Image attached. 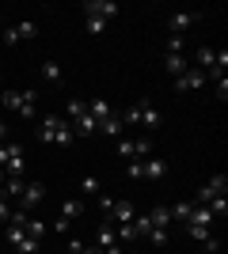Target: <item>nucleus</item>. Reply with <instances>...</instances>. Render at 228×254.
Segmentation results:
<instances>
[{
	"instance_id": "obj_1",
	"label": "nucleus",
	"mask_w": 228,
	"mask_h": 254,
	"mask_svg": "<svg viewBox=\"0 0 228 254\" xmlns=\"http://www.w3.org/2000/svg\"><path fill=\"white\" fill-rule=\"evenodd\" d=\"M194 68L206 72V80H225V68H228V50H213V46H198L194 53Z\"/></svg>"
},
{
	"instance_id": "obj_2",
	"label": "nucleus",
	"mask_w": 228,
	"mask_h": 254,
	"mask_svg": "<svg viewBox=\"0 0 228 254\" xmlns=\"http://www.w3.org/2000/svg\"><path fill=\"white\" fill-rule=\"evenodd\" d=\"M73 126H69L65 118H42V122H38V140H46V144H61V148H69V144H73Z\"/></svg>"
},
{
	"instance_id": "obj_3",
	"label": "nucleus",
	"mask_w": 228,
	"mask_h": 254,
	"mask_svg": "<svg viewBox=\"0 0 228 254\" xmlns=\"http://www.w3.org/2000/svg\"><path fill=\"white\" fill-rule=\"evenodd\" d=\"M122 126H145V129H156L160 126V110L152 106V99H141V103H133L130 110H122Z\"/></svg>"
},
{
	"instance_id": "obj_4",
	"label": "nucleus",
	"mask_w": 228,
	"mask_h": 254,
	"mask_svg": "<svg viewBox=\"0 0 228 254\" xmlns=\"http://www.w3.org/2000/svg\"><path fill=\"white\" fill-rule=\"evenodd\" d=\"M69 126H73L76 137H91V133H99V122L91 114H87V103L84 99H69Z\"/></svg>"
},
{
	"instance_id": "obj_5",
	"label": "nucleus",
	"mask_w": 228,
	"mask_h": 254,
	"mask_svg": "<svg viewBox=\"0 0 228 254\" xmlns=\"http://www.w3.org/2000/svg\"><path fill=\"white\" fill-rule=\"evenodd\" d=\"M34 103H38L34 91H15V87H8V91L0 95V106H4V110H15L19 118H34Z\"/></svg>"
},
{
	"instance_id": "obj_6",
	"label": "nucleus",
	"mask_w": 228,
	"mask_h": 254,
	"mask_svg": "<svg viewBox=\"0 0 228 254\" xmlns=\"http://www.w3.org/2000/svg\"><path fill=\"white\" fill-rule=\"evenodd\" d=\"M23 167H27V159H23V144L4 140V144H0V171H4V175H23Z\"/></svg>"
},
{
	"instance_id": "obj_7",
	"label": "nucleus",
	"mask_w": 228,
	"mask_h": 254,
	"mask_svg": "<svg viewBox=\"0 0 228 254\" xmlns=\"http://www.w3.org/2000/svg\"><path fill=\"white\" fill-rule=\"evenodd\" d=\"M8 247L15 254H34V251H38V239H31L23 228H11V224H8Z\"/></svg>"
},
{
	"instance_id": "obj_8",
	"label": "nucleus",
	"mask_w": 228,
	"mask_h": 254,
	"mask_svg": "<svg viewBox=\"0 0 228 254\" xmlns=\"http://www.w3.org/2000/svg\"><path fill=\"white\" fill-rule=\"evenodd\" d=\"M118 152H122L126 159H149L152 144H149V137H141V140H126V137H118Z\"/></svg>"
},
{
	"instance_id": "obj_9",
	"label": "nucleus",
	"mask_w": 228,
	"mask_h": 254,
	"mask_svg": "<svg viewBox=\"0 0 228 254\" xmlns=\"http://www.w3.org/2000/svg\"><path fill=\"white\" fill-rule=\"evenodd\" d=\"M34 34H38V23L23 19V23H15V27H4V42L15 46V42H23V38H34Z\"/></svg>"
},
{
	"instance_id": "obj_10",
	"label": "nucleus",
	"mask_w": 228,
	"mask_h": 254,
	"mask_svg": "<svg viewBox=\"0 0 228 254\" xmlns=\"http://www.w3.org/2000/svg\"><path fill=\"white\" fill-rule=\"evenodd\" d=\"M42 197H46V186H42V182H27V186H23V193H19V209L31 212L34 205H42Z\"/></svg>"
},
{
	"instance_id": "obj_11",
	"label": "nucleus",
	"mask_w": 228,
	"mask_h": 254,
	"mask_svg": "<svg viewBox=\"0 0 228 254\" xmlns=\"http://www.w3.org/2000/svg\"><path fill=\"white\" fill-rule=\"evenodd\" d=\"M84 15H95V19H114V15H118V4H114V0H87L84 4Z\"/></svg>"
},
{
	"instance_id": "obj_12",
	"label": "nucleus",
	"mask_w": 228,
	"mask_h": 254,
	"mask_svg": "<svg viewBox=\"0 0 228 254\" xmlns=\"http://www.w3.org/2000/svg\"><path fill=\"white\" fill-rule=\"evenodd\" d=\"M95 247H99V251H103V254H107V251H118V235H114V224H107V220H103V224H99V232H95Z\"/></svg>"
},
{
	"instance_id": "obj_13",
	"label": "nucleus",
	"mask_w": 228,
	"mask_h": 254,
	"mask_svg": "<svg viewBox=\"0 0 228 254\" xmlns=\"http://www.w3.org/2000/svg\"><path fill=\"white\" fill-rule=\"evenodd\" d=\"M198 23V11H175L171 19H167V34H183V31H190Z\"/></svg>"
},
{
	"instance_id": "obj_14",
	"label": "nucleus",
	"mask_w": 228,
	"mask_h": 254,
	"mask_svg": "<svg viewBox=\"0 0 228 254\" xmlns=\"http://www.w3.org/2000/svg\"><path fill=\"white\" fill-rule=\"evenodd\" d=\"M133 216H137V209H133L130 201H114L110 212H107V224H130Z\"/></svg>"
},
{
	"instance_id": "obj_15",
	"label": "nucleus",
	"mask_w": 228,
	"mask_h": 254,
	"mask_svg": "<svg viewBox=\"0 0 228 254\" xmlns=\"http://www.w3.org/2000/svg\"><path fill=\"white\" fill-rule=\"evenodd\" d=\"M202 84H206V72H198V68H186L183 76H175V87H179V91H198Z\"/></svg>"
},
{
	"instance_id": "obj_16",
	"label": "nucleus",
	"mask_w": 228,
	"mask_h": 254,
	"mask_svg": "<svg viewBox=\"0 0 228 254\" xmlns=\"http://www.w3.org/2000/svg\"><path fill=\"white\" fill-rule=\"evenodd\" d=\"M163 68L171 76H183L186 68H190V57H186V53H163Z\"/></svg>"
},
{
	"instance_id": "obj_17",
	"label": "nucleus",
	"mask_w": 228,
	"mask_h": 254,
	"mask_svg": "<svg viewBox=\"0 0 228 254\" xmlns=\"http://www.w3.org/2000/svg\"><path fill=\"white\" fill-rule=\"evenodd\" d=\"M23 175H4V182H0V197H19L23 193Z\"/></svg>"
},
{
	"instance_id": "obj_18",
	"label": "nucleus",
	"mask_w": 228,
	"mask_h": 254,
	"mask_svg": "<svg viewBox=\"0 0 228 254\" xmlns=\"http://www.w3.org/2000/svg\"><path fill=\"white\" fill-rule=\"evenodd\" d=\"M183 224H198V228H213L217 220H213V212H209L206 205H194V209H190V216H186Z\"/></svg>"
},
{
	"instance_id": "obj_19",
	"label": "nucleus",
	"mask_w": 228,
	"mask_h": 254,
	"mask_svg": "<svg viewBox=\"0 0 228 254\" xmlns=\"http://www.w3.org/2000/svg\"><path fill=\"white\" fill-rule=\"evenodd\" d=\"M122 129H126V126H122L118 114H110V118H103V122H99V133H103V137H114V140H118Z\"/></svg>"
},
{
	"instance_id": "obj_20",
	"label": "nucleus",
	"mask_w": 228,
	"mask_h": 254,
	"mask_svg": "<svg viewBox=\"0 0 228 254\" xmlns=\"http://www.w3.org/2000/svg\"><path fill=\"white\" fill-rule=\"evenodd\" d=\"M141 167H145V179L149 182H156V179L167 175V163H163V159H141Z\"/></svg>"
},
{
	"instance_id": "obj_21",
	"label": "nucleus",
	"mask_w": 228,
	"mask_h": 254,
	"mask_svg": "<svg viewBox=\"0 0 228 254\" xmlns=\"http://www.w3.org/2000/svg\"><path fill=\"white\" fill-rule=\"evenodd\" d=\"M38 72H42V80H46V84H61V76H65L57 61H42V68H38Z\"/></svg>"
},
{
	"instance_id": "obj_22",
	"label": "nucleus",
	"mask_w": 228,
	"mask_h": 254,
	"mask_svg": "<svg viewBox=\"0 0 228 254\" xmlns=\"http://www.w3.org/2000/svg\"><path fill=\"white\" fill-rule=\"evenodd\" d=\"M87 114L95 118V122H103V118H110L114 110H110V103H107V99H91V103H87Z\"/></svg>"
},
{
	"instance_id": "obj_23",
	"label": "nucleus",
	"mask_w": 228,
	"mask_h": 254,
	"mask_svg": "<svg viewBox=\"0 0 228 254\" xmlns=\"http://www.w3.org/2000/svg\"><path fill=\"white\" fill-rule=\"evenodd\" d=\"M149 220H152V228H167V224H171V209H167V205H156V209L149 212Z\"/></svg>"
},
{
	"instance_id": "obj_24",
	"label": "nucleus",
	"mask_w": 228,
	"mask_h": 254,
	"mask_svg": "<svg viewBox=\"0 0 228 254\" xmlns=\"http://www.w3.org/2000/svg\"><path fill=\"white\" fill-rule=\"evenodd\" d=\"M23 232L31 235V239H42V235L50 232V224H42V220H34V216H27V224H23Z\"/></svg>"
},
{
	"instance_id": "obj_25",
	"label": "nucleus",
	"mask_w": 228,
	"mask_h": 254,
	"mask_svg": "<svg viewBox=\"0 0 228 254\" xmlns=\"http://www.w3.org/2000/svg\"><path fill=\"white\" fill-rule=\"evenodd\" d=\"M206 209L213 212V220H225V216H228V201H225V197H213V201H206Z\"/></svg>"
},
{
	"instance_id": "obj_26",
	"label": "nucleus",
	"mask_w": 228,
	"mask_h": 254,
	"mask_svg": "<svg viewBox=\"0 0 228 254\" xmlns=\"http://www.w3.org/2000/svg\"><path fill=\"white\" fill-rule=\"evenodd\" d=\"M167 209H171V220H186L190 209H194V201H175V205H167Z\"/></svg>"
},
{
	"instance_id": "obj_27",
	"label": "nucleus",
	"mask_w": 228,
	"mask_h": 254,
	"mask_svg": "<svg viewBox=\"0 0 228 254\" xmlns=\"http://www.w3.org/2000/svg\"><path fill=\"white\" fill-rule=\"evenodd\" d=\"M80 212H84V201H65L61 205V220H76Z\"/></svg>"
},
{
	"instance_id": "obj_28",
	"label": "nucleus",
	"mask_w": 228,
	"mask_h": 254,
	"mask_svg": "<svg viewBox=\"0 0 228 254\" xmlns=\"http://www.w3.org/2000/svg\"><path fill=\"white\" fill-rule=\"evenodd\" d=\"M186 232L194 235L198 243H206V239H213V228H198V224H186Z\"/></svg>"
},
{
	"instance_id": "obj_29",
	"label": "nucleus",
	"mask_w": 228,
	"mask_h": 254,
	"mask_svg": "<svg viewBox=\"0 0 228 254\" xmlns=\"http://www.w3.org/2000/svg\"><path fill=\"white\" fill-rule=\"evenodd\" d=\"M126 175H130L133 182H141V179H145V167H141V159H130V163H126Z\"/></svg>"
},
{
	"instance_id": "obj_30",
	"label": "nucleus",
	"mask_w": 228,
	"mask_h": 254,
	"mask_svg": "<svg viewBox=\"0 0 228 254\" xmlns=\"http://www.w3.org/2000/svg\"><path fill=\"white\" fill-rule=\"evenodd\" d=\"M84 23H87V34H103L107 31V19H95V15H84Z\"/></svg>"
},
{
	"instance_id": "obj_31",
	"label": "nucleus",
	"mask_w": 228,
	"mask_h": 254,
	"mask_svg": "<svg viewBox=\"0 0 228 254\" xmlns=\"http://www.w3.org/2000/svg\"><path fill=\"white\" fill-rule=\"evenodd\" d=\"M145 239H149L152 247H163V243H167V228H152V232L145 235Z\"/></svg>"
},
{
	"instance_id": "obj_32",
	"label": "nucleus",
	"mask_w": 228,
	"mask_h": 254,
	"mask_svg": "<svg viewBox=\"0 0 228 254\" xmlns=\"http://www.w3.org/2000/svg\"><path fill=\"white\" fill-rule=\"evenodd\" d=\"M183 50H186L183 34H167V53H183Z\"/></svg>"
},
{
	"instance_id": "obj_33",
	"label": "nucleus",
	"mask_w": 228,
	"mask_h": 254,
	"mask_svg": "<svg viewBox=\"0 0 228 254\" xmlns=\"http://www.w3.org/2000/svg\"><path fill=\"white\" fill-rule=\"evenodd\" d=\"M206 186H209L213 193H221V197H225V190H228V179H225V175H213V179H209Z\"/></svg>"
},
{
	"instance_id": "obj_34",
	"label": "nucleus",
	"mask_w": 228,
	"mask_h": 254,
	"mask_svg": "<svg viewBox=\"0 0 228 254\" xmlns=\"http://www.w3.org/2000/svg\"><path fill=\"white\" fill-rule=\"evenodd\" d=\"M80 193H99V179L95 175H84V179H80Z\"/></svg>"
},
{
	"instance_id": "obj_35",
	"label": "nucleus",
	"mask_w": 228,
	"mask_h": 254,
	"mask_svg": "<svg viewBox=\"0 0 228 254\" xmlns=\"http://www.w3.org/2000/svg\"><path fill=\"white\" fill-rule=\"evenodd\" d=\"M0 220H11V205H8V197H0Z\"/></svg>"
},
{
	"instance_id": "obj_36",
	"label": "nucleus",
	"mask_w": 228,
	"mask_h": 254,
	"mask_svg": "<svg viewBox=\"0 0 228 254\" xmlns=\"http://www.w3.org/2000/svg\"><path fill=\"white\" fill-rule=\"evenodd\" d=\"M217 99H221V103L228 99V80H217Z\"/></svg>"
},
{
	"instance_id": "obj_37",
	"label": "nucleus",
	"mask_w": 228,
	"mask_h": 254,
	"mask_svg": "<svg viewBox=\"0 0 228 254\" xmlns=\"http://www.w3.org/2000/svg\"><path fill=\"white\" fill-rule=\"evenodd\" d=\"M110 205H114V197H107V193H99V209L110 212Z\"/></svg>"
},
{
	"instance_id": "obj_38",
	"label": "nucleus",
	"mask_w": 228,
	"mask_h": 254,
	"mask_svg": "<svg viewBox=\"0 0 228 254\" xmlns=\"http://www.w3.org/2000/svg\"><path fill=\"white\" fill-rule=\"evenodd\" d=\"M206 254H221V243H217V239H206Z\"/></svg>"
},
{
	"instance_id": "obj_39",
	"label": "nucleus",
	"mask_w": 228,
	"mask_h": 254,
	"mask_svg": "<svg viewBox=\"0 0 228 254\" xmlns=\"http://www.w3.org/2000/svg\"><path fill=\"white\" fill-rule=\"evenodd\" d=\"M80 254H103V251H99V247H84Z\"/></svg>"
},
{
	"instance_id": "obj_40",
	"label": "nucleus",
	"mask_w": 228,
	"mask_h": 254,
	"mask_svg": "<svg viewBox=\"0 0 228 254\" xmlns=\"http://www.w3.org/2000/svg\"><path fill=\"white\" fill-rule=\"evenodd\" d=\"M0 182H4V171H0Z\"/></svg>"
}]
</instances>
